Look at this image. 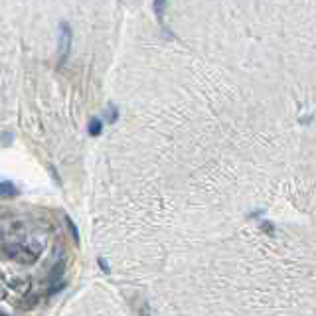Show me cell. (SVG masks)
<instances>
[{"label": "cell", "mask_w": 316, "mask_h": 316, "mask_svg": "<svg viewBox=\"0 0 316 316\" xmlns=\"http://www.w3.org/2000/svg\"><path fill=\"white\" fill-rule=\"evenodd\" d=\"M62 36H60V54H62V60H66L69 54V49H71V28H69V24L62 22Z\"/></svg>", "instance_id": "obj_2"}, {"label": "cell", "mask_w": 316, "mask_h": 316, "mask_svg": "<svg viewBox=\"0 0 316 316\" xmlns=\"http://www.w3.org/2000/svg\"><path fill=\"white\" fill-rule=\"evenodd\" d=\"M140 316H152V314H150V308H148V304H146V302H144V304H142V308H140Z\"/></svg>", "instance_id": "obj_5"}, {"label": "cell", "mask_w": 316, "mask_h": 316, "mask_svg": "<svg viewBox=\"0 0 316 316\" xmlns=\"http://www.w3.org/2000/svg\"><path fill=\"white\" fill-rule=\"evenodd\" d=\"M99 265H101V269H103V271H105V273L109 271V267H107V263H105L103 259H99Z\"/></svg>", "instance_id": "obj_6"}, {"label": "cell", "mask_w": 316, "mask_h": 316, "mask_svg": "<svg viewBox=\"0 0 316 316\" xmlns=\"http://www.w3.org/2000/svg\"><path fill=\"white\" fill-rule=\"evenodd\" d=\"M89 135L91 136H97L101 135V119H93L89 125Z\"/></svg>", "instance_id": "obj_3"}, {"label": "cell", "mask_w": 316, "mask_h": 316, "mask_svg": "<svg viewBox=\"0 0 316 316\" xmlns=\"http://www.w3.org/2000/svg\"><path fill=\"white\" fill-rule=\"evenodd\" d=\"M2 251L8 259H14L16 263H34L38 253L30 251V249L22 247V245H10V243H4L2 245Z\"/></svg>", "instance_id": "obj_1"}, {"label": "cell", "mask_w": 316, "mask_h": 316, "mask_svg": "<svg viewBox=\"0 0 316 316\" xmlns=\"http://www.w3.org/2000/svg\"><path fill=\"white\" fill-rule=\"evenodd\" d=\"M66 222H68V227H69V231H71V235H73V239L77 241V239H79V233H77V229H75V224H73L71 220H66Z\"/></svg>", "instance_id": "obj_4"}]
</instances>
